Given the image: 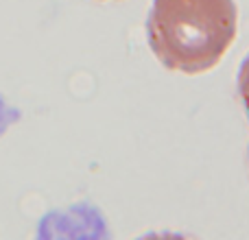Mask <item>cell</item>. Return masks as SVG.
Returning <instances> with one entry per match:
<instances>
[{
	"mask_svg": "<svg viewBox=\"0 0 249 240\" xmlns=\"http://www.w3.org/2000/svg\"><path fill=\"white\" fill-rule=\"evenodd\" d=\"M238 96H241L243 107L249 118V55L243 59L241 68H238Z\"/></svg>",
	"mask_w": 249,
	"mask_h": 240,
	"instance_id": "cell-2",
	"label": "cell"
},
{
	"mask_svg": "<svg viewBox=\"0 0 249 240\" xmlns=\"http://www.w3.org/2000/svg\"><path fill=\"white\" fill-rule=\"evenodd\" d=\"M234 0H153L146 37L168 70L201 74L212 70L236 39Z\"/></svg>",
	"mask_w": 249,
	"mask_h": 240,
	"instance_id": "cell-1",
	"label": "cell"
}]
</instances>
